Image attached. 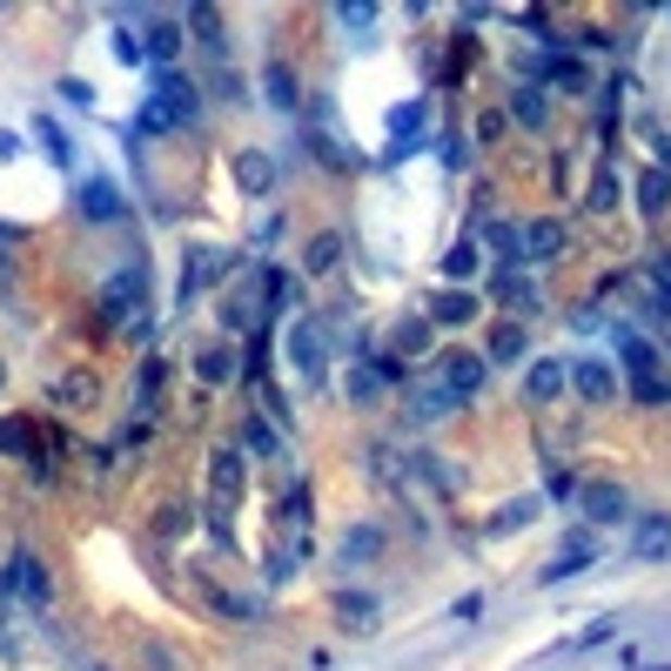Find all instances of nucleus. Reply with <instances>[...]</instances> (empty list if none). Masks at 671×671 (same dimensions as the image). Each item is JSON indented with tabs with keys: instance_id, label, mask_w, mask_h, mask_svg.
I'll return each instance as SVG.
<instances>
[{
	"instance_id": "4468645a",
	"label": "nucleus",
	"mask_w": 671,
	"mask_h": 671,
	"mask_svg": "<svg viewBox=\"0 0 671 671\" xmlns=\"http://www.w3.org/2000/svg\"><path fill=\"white\" fill-rule=\"evenodd\" d=\"M182 21H188V34H195V48H202L215 67H228V21H222L215 8H188Z\"/></svg>"
},
{
	"instance_id": "f3484780",
	"label": "nucleus",
	"mask_w": 671,
	"mask_h": 671,
	"mask_svg": "<svg viewBox=\"0 0 671 671\" xmlns=\"http://www.w3.org/2000/svg\"><path fill=\"white\" fill-rule=\"evenodd\" d=\"M524 357H531V330H524V323H497L484 363H490V370H510V363H524Z\"/></svg>"
},
{
	"instance_id": "1a4fd4ad",
	"label": "nucleus",
	"mask_w": 671,
	"mask_h": 671,
	"mask_svg": "<svg viewBox=\"0 0 671 671\" xmlns=\"http://www.w3.org/2000/svg\"><path fill=\"white\" fill-rule=\"evenodd\" d=\"M148 95H154V101H169V108L182 114V128L195 122V114H202V88H195L182 67H154V74H148Z\"/></svg>"
},
{
	"instance_id": "4be33fe9",
	"label": "nucleus",
	"mask_w": 671,
	"mask_h": 671,
	"mask_svg": "<svg viewBox=\"0 0 671 671\" xmlns=\"http://www.w3.org/2000/svg\"><path fill=\"white\" fill-rule=\"evenodd\" d=\"M631 558H645V564L671 558V518H638V531H631Z\"/></svg>"
},
{
	"instance_id": "ddd939ff",
	"label": "nucleus",
	"mask_w": 671,
	"mask_h": 671,
	"mask_svg": "<svg viewBox=\"0 0 671 671\" xmlns=\"http://www.w3.org/2000/svg\"><path fill=\"white\" fill-rule=\"evenodd\" d=\"M477 309H484V302H477V289H450V283L423 302V315H430L437 330H463V323H477Z\"/></svg>"
},
{
	"instance_id": "bb28decb",
	"label": "nucleus",
	"mask_w": 671,
	"mask_h": 671,
	"mask_svg": "<svg viewBox=\"0 0 671 671\" xmlns=\"http://www.w3.org/2000/svg\"><path fill=\"white\" fill-rule=\"evenodd\" d=\"M430 336H437V323H430V315H397V330H389L397 357H417V349H430Z\"/></svg>"
},
{
	"instance_id": "2eb2a0df",
	"label": "nucleus",
	"mask_w": 671,
	"mask_h": 671,
	"mask_svg": "<svg viewBox=\"0 0 671 671\" xmlns=\"http://www.w3.org/2000/svg\"><path fill=\"white\" fill-rule=\"evenodd\" d=\"M403 410H410V423H444V417H457V397L444 383H410L403 389Z\"/></svg>"
},
{
	"instance_id": "39448f33",
	"label": "nucleus",
	"mask_w": 671,
	"mask_h": 671,
	"mask_svg": "<svg viewBox=\"0 0 671 671\" xmlns=\"http://www.w3.org/2000/svg\"><path fill=\"white\" fill-rule=\"evenodd\" d=\"M0 591H14V598H27V605H48V598H54V577H48V564L34 558V550H14Z\"/></svg>"
},
{
	"instance_id": "9d476101",
	"label": "nucleus",
	"mask_w": 671,
	"mask_h": 671,
	"mask_svg": "<svg viewBox=\"0 0 671 671\" xmlns=\"http://www.w3.org/2000/svg\"><path fill=\"white\" fill-rule=\"evenodd\" d=\"M74 209H82V222H101V228L128 215V202H122V188H114L108 175H88L82 188H74Z\"/></svg>"
},
{
	"instance_id": "423d86ee",
	"label": "nucleus",
	"mask_w": 671,
	"mask_h": 671,
	"mask_svg": "<svg viewBox=\"0 0 671 671\" xmlns=\"http://www.w3.org/2000/svg\"><path fill=\"white\" fill-rule=\"evenodd\" d=\"M275 182H283V169H275L269 148H243V154H235V188H243V202H269Z\"/></svg>"
},
{
	"instance_id": "20e7f679",
	"label": "nucleus",
	"mask_w": 671,
	"mask_h": 671,
	"mask_svg": "<svg viewBox=\"0 0 671 671\" xmlns=\"http://www.w3.org/2000/svg\"><path fill=\"white\" fill-rule=\"evenodd\" d=\"M611 349H618V376H658V343L638 336V323H611Z\"/></svg>"
},
{
	"instance_id": "a211bd4d",
	"label": "nucleus",
	"mask_w": 671,
	"mask_h": 671,
	"mask_svg": "<svg viewBox=\"0 0 671 671\" xmlns=\"http://www.w3.org/2000/svg\"><path fill=\"white\" fill-rule=\"evenodd\" d=\"M577 497H584V518H591V524H624V510H631L624 484H591V490H577Z\"/></svg>"
},
{
	"instance_id": "4c0bfd02",
	"label": "nucleus",
	"mask_w": 671,
	"mask_h": 671,
	"mask_svg": "<svg viewBox=\"0 0 671 671\" xmlns=\"http://www.w3.org/2000/svg\"><path fill=\"white\" fill-rule=\"evenodd\" d=\"M54 95H61L67 108H82V114L95 108V82H82V74H61V82H54Z\"/></svg>"
},
{
	"instance_id": "49530a36",
	"label": "nucleus",
	"mask_w": 671,
	"mask_h": 671,
	"mask_svg": "<svg viewBox=\"0 0 671 671\" xmlns=\"http://www.w3.org/2000/svg\"><path fill=\"white\" fill-rule=\"evenodd\" d=\"M21 154H27V148H21V135H14V128H0V162H21Z\"/></svg>"
},
{
	"instance_id": "7ed1b4c3",
	"label": "nucleus",
	"mask_w": 671,
	"mask_h": 671,
	"mask_svg": "<svg viewBox=\"0 0 671 671\" xmlns=\"http://www.w3.org/2000/svg\"><path fill=\"white\" fill-rule=\"evenodd\" d=\"M484 376H490V363L477 357V349H444V357H437V383L450 389L457 403H470V397H477V389H484Z\"/></svg>"
},
{
	"instance_id": "f257e3e1",
	"label": "nucleus",
	"mask_w": 671,
	"mask_h": 671,
	"mask_svg": "<svg viewBox=\"0 0 671 671\" xmlns=\"http://www.w3.org/2000/svg\"><path fill=\"white\" fill-rule=\"evenodd\" d=\"M283 349H289V370H296L302 383H323L330 363H336V349H330V336H323V315H296V323L283 330Z\"/></svg>"
},
{
	"instance_id": "ea45409f",
	"label": "nucleus",
	"mask_w": 671,
	"mask_h": 671,
	"mask_svg": "<svg viewBox=\"0 0 671 671\" xmlns=\"http://www.w3.org/2000/svg\"><path fill=\"white\" fill-rule=\"evenodd\" d=\"M54 397H61V403H82V410H88V403H95V376H61V383H54Z\"/></svg>"
},
{
	"instance_id": "dca6fc26",
	"label": "nucleus",
	"mask_w": 671,
	"mask_h": 671,
	"mask_svg": "<svg viewBox=\"0 0 671 671\" xmlns=\"http://www.w3.org/2000/svg\"><path fill=\"white\" fill-rule=\"evenodd\" d=\"M209 470H215V497L235 504V490L249 484V450H243V444H222V450L209 457Z\"/></svg>"
},
{
	"instance_id": "412c9836",
	"label": "nucleus",
	"mask_w": 671,
	"mask_h": 671,
	"mask_svg": "<svg viewBox=\"0 0 671 671\" xmlns=\"http://www.w3.org/2000/svg\"><path fill=\"white\" fill-rule=\"evenodd\" d=\"M343 228H323V235H309V249H302V275H336L343 269Z\"/></svg>"
},
{
	"instance_id": "b1692460",
	"label": "nucleus",
	"mask_w": 671,
	"mask_h": 671,
	"mask_svg": "<svg viewBox=\"0 0 671 671\" xmlns=\"http://www.w3.org/2000/svg\"><path fill=\"white\" fill-rule=\"evenodd\" d=\"M497 296L518 309V315H537V309H544V296H537V283H531L524 269H497Z\"/></svg>"
},
{
	"instance_id": "de8ad7c7",
	"label": "nucleus",
	"mask_w": 671,
	"mask_h": 671,
	"mask_svg": "<svg viewBox=\"0 0 671 671\" xmlns=\"http://www.w3.org/2000/svg\"><path fill=\"white\" fill-rule=\"evenodd\" d=\"M658 169L671 175V135H658Z\"/></svg>"
},
{
	"instance_id": "72a5a7b5",
	"label": "nucleus",
	"mask_w": 671,
	"mask_h": 671,
	"mask_svg": "<svg viewBox=\"0 0 671 671\" xmlns=\"http://www.w3.org/2000/svg\"><path fill=\"white\" fill-rule=\"evenodd\" d=\"M336 618L357 624V631H370V624H376V598H363V591H343V598H336Z\"/></svg>"
},
{
	"instance_id": "a18cd8bd",
	"label": "nucleus",
	"mask_w": 671,
	"mask_h": 671,
	"mask_svg": "<svg viewBox=\"0 0 671 671\" xmlns=\"http://www.w3.org/2000/svg\"><path fill=\"white\" fill-rule=\"evenodd\" d=\"M611 631H618V624H611V618H598V624H591V631H577V645H605Z\"/></svg>"
},
{
	"instance_id": "a878e982",
	"label": "nucleus",
	"mask_w": 671,
	"mask_h": 671,
	"mask_svg": "<svg viewBox=\"0 0 671 671\" xmlns=\"http://www.w3.org/2000/svg\"><path fill=\"white\" fill-rule=\"evenodd\" d=\"M235 370H243V363H235V349H228V343H209V349H202V357H195V376H202L209 389H222V383H235Z\"/></svg>"
},
{
	"instance_id": "7c9ffc66",
	"label": "nucleus",
	"mask_w": 671,
	"mask_h": 671,
	"mask_svg": "<svg viewBox=\"0 0 671 671\" xmlns=\"http://www.w3.org/2000/svg\"><path fill=\"white\" fill-rule=\"evenodd\" d=\"M383 389H389V383H383L370 363H349V376H343V397H349V403H376Z\"/></svg>"
},
{
	"instance_id": "c9c22d12",
	"label": "nucleus",
	"mask_w": 671,
	"mask_h": 671,
	"mask_svg": "<svg viewBox=\"0 0 671 671\" xmlns=\"http://www.w3.org/2000/svg\"><path fill=\"white\" fill-rule=\"evenodd\" d=\"M235 444H243L249 457H275V450H283V444H275V437H269V430H262L256 417H243V430H235Z\"/></svg>"
},
{
	"instance_id": "aec40b11",
	"label": "nucleus",
	"mask_w": 671,
	"mask_h": 671,
	"mask_svg": "<svg viewBox=\"0 0 671 671\" xmlns=\"http://www.w3.org/2000/svg\"><path fill=\"white\" fill-rule=\"evenodd\" d=\"M550 88H537V82H524V88H510V101H504V114H510V122H518V128H544L550 122V101H544Z\"/></svg>"
},
{
	"instance_id": "f03ea898",
	"label": "nucleus",
	"mask_w": 671,
	"mask_h": 671,
	"mask_svg": "<svg viewBox=\"0 0 671 671\" xmlns=\"http://www.w3.org/2000/svg\"><path fill=\"white\" fill-rule=\"evenodd\" d=\"M135 27H141V41H148V61H154V67H175V54L188 48V21H182V14L135 8Z\"/></svg>"
},
{
	"instance_id": "58836bf2",
	"label": "nucleus",
	"mask_w": 671,
	"mask_h": 671,
	"mask_svg": "<svg viewBox=\"0 0 671 671\" xmlns=\"http://www.w3.org/2000/svg\"><path fill=\"white\" fill-rule=\"evenodd\" d=\"M537 518V497H510L504 510H497V531H524Z\"/></svg>"
},
{
	"instance_id": "0eeeda50",
	"label": "nucleus",
	"mask_w": 671,
	"mask_h": 671,
	"mask_svg": "<svg viewBox=\"0 0 671 671\" xmlns=\"http://www.w3.org/2000/svg\"><path fill=\"white\" fill-rule=\"evenodd\" d=\"M262 101H269L275 114H289V122H296V114L309 108V95H302V74H296L283 54H275V61L262 67Z\"/></svg>"
},
{
	"instance_id": "e433bc0d",
	"label": "nucleus",
	"mask_w": 671,
	"mask_h": 671,
	"mask_svg": "<svg viewBox=\"0 0 671 671\" xmlns=\"http://www.w3.org/2000/svg\"><path fill=\"white\" fill-rule=\"evenodd\" d=\"M209 82H215V101H228V108H243V101H249V82H243L235 67H215Z\"/></svg>"
},
{
	"instance_id": "8fccbe9b",
	"label": "nucleus",
	"mask_w": 671,
	"mask_h": 671,
	"mask_svg": "<svg viewBox=\"0 0 671 671\" xmlns=\"http://www.w3.org/2000/svg\"><path fill=\"white\" fill-rule=\"evenodd\" d=\"M658 671H671V664H658Z\"/></svg>"
},
{
	"instance_id": "f8f14e48",
	"label": "nucleus",
	"mask_w": 671,
	"mask_h": 671,
	"mask_svg": "<svg viewBox=\"0 0 671 671\" xmlns=\"http://www.w3.org/2000/svg\"><path fill=\"white\" fill-rule=\"evenodd\" d=\"M571 389V363L564 357H531V370H524V403H558Z\"/></svg>"
},
{
	"instance_id": "393cba45",
	"label": "nucleus",
	"mask_w": 671,
	"mask_h": 671,
	"mask_svg": "<svg viewBox=\"0 0 671 671\" xmlns=\"http://www.w3.org/2000/svg\"><path fill=\"white\" fill-rule=\"evenodd\" d=\"M477 262H484V256H477V243H470V235H457V243L437 256V269H444V283H450V289H463L470 275H477Z\"/></svg>"
},
{
	"instance_id": "473e14b6",
	"label": "nucleus",
	"mask_w": 671,
	"mask_h": 671,
	"mask_svg": "<svg viewBox=\"0 0 671 671\" xmlns=\"http://www.w3.org/2000/svg\"><path fill=\"white\" fill-rule=\"evenodd\" d=\"M618 195H624V182H618V169H598V182H591V215H611L618 209Z\"/></svg>"
},
{
	"instance_id": "6e6552de",
	"label": "nucleus",
	"mask_w": 671,
	"mask_h": 671,
	"mask_svg": "<svg viewBox=\"0 0 671 671\" xmlns=\"http://www.w3.org/2000/svg\"><path fill=\"white\" fill-rule=\"evenodd\" d=\"M618 383H624V376H618V363H605V357H571V389H577L584 403H598V410H605V403L618 397Z\"/></svg>"
},
{
	"instance_id": "2f4dec72",
	"label": "nucleus",
	"mask_w": 671,
	"mask_h": 671,
	"mask_svg": "<svg viewBox=\"0 0 671 671\" xmlns=\"http://www.w3.org/2000/svg\"><path fill=\"white\" fill-rule=\"evenodd\" d=\"M108 48H114V61H122V67H154V61H148V41H141V27H114Z\"/></svg>"
},
{
	"instance_id": "37998d69",
	"label": "nucleus",
	"mask_w": 671,
	"mask_h": 671,
	"mask_svg": "<svg viewBox=\"0 0 671 671\" xmlns=\"http://www.w3.org/2000/svg\"><path fill=\"white\" fill-rule=\"evenodd\" d=\"M544 490L558 497V504H571V497H577V477H571V470L558 463V470H550V477H544Z\"/></svg>"
},
{
	"instance_id": "c03bdc74",
	"label": "nucleus",
	"mask_w": 671,
	"mask_h": 671,
	"mask_svg": "<svg viewBox=\"0 0 671 671\" xmlns=\"http://www.w3.org/2000/svg\"><path fill=\"white\" fill-rule=\"evenodd\" d=\"M41 135H48V154H54V162H61V169H74V148H67V135H61L54 122H41Z\"/></svg>"
},
{
	"instance_id": "6ab92c4d",
	"label": "nucleus",
	"mask_w": 671,
	"mask_h": 671,
	"mask_svg": "<svg viewBox=\"0 0 671 671\" xmlns=\"http://www.w3.org/2000/svg\"><path fill=\"white\" fill-rule=\"evenodd\" d=\"M591 558H598V544H591V531H571V544H564L550 564H544V584H564V577H577Z\"/></svg>"
},
{
	"instance_id": "3c124183",
	"label": "nucleus",
	"mask_w": 671,
	"mask_h": 671,
	"mask_svg": "<svg viewBox=\"0 0 671 671\" xmlns=\"http://www.w3.org/2000/svg\"><path fill=\"white\" fill-rule=\"evenodd\" d=\"M95 671H108V664H95Z\"/></svg>"
},
{
	"instance_id": "f704fd0d",
	"label": "nucleus",
	"mask_w": 671,
	"mask_h": 671,
	"mask_svg": "<svg viewBox=\"0 0 671 671\" xmlns=\"http://www.w3.org/2000/svg\"><path fill=\"white\" fill-rule=\"evenodd\" d=\"M376 21H383L376 8H336V27H343V34H357V48H370V34H376Z\"/></svg>"
},
{
	"instance_id": "cd10ccee",
	"label": "nucleus",
	"mask_w": 671,
	"mask_h": 671,
	"mask_svg": "<svg viewBox=\"0 0 671 671\" xmlns=\"http://www.w3.org/2000/svg\"><path fill=\"white\" fill-rule=\"evenodd\" d=\"M376 550H383V531H376V524H357V531L343 537V550H336V564H343V571H349V564H370Z\"/></svg>"
},
{
	"instance_id": "09e8293b",
	"label": "nucleus",
	"mask_w": 671,
	"mask_h": 671,
	"mask_svg": "<svg viewBox=\"0 0 671 671\" xmlns=\"http://www.w3.org/2000/svg\"><path fill=\"white\" fill-rule=\"evenodd\" d=\"M0 389H8V363H0Z\"/></svg>"
},
{
	"instance_id": "9b49d317",
	"label": "nucleus",
	"mask_w": 671,
	"mask_h": 671,
	"mask_svg": "<svg viewBox=\"0 0 671 671\" xmlns=\"http://www.w3.org/2000/svg\"><path fill=\"white\" fill-rule=\"evenodd\" d=\"M564 249H571V228H564L558 215H537V222H524V262H531V269H544V262H564Z\"/></svg>"
},
{
	"instance_id": "c756f323",
	"label": "nucleus",
	"mask_w": 671,
	"mask_h": 671,
	"mask_svg": "<svg viewBox=\"0 0 671 671\" xmlns=\"http://www.w3.org/2000/svg\"><path fill=\"white\" fill-rule=\"evenodd\" d=\"M638 209H645L651 222L671 209V175H664V169H645V175H638Z\"/></svg>"
},
{
	"instance_id": "a19ab883",
	"label": "nucleus",
	"mask_w": 671,
	"mask_h": 671,
	"mask_svg": "<svg viewBox=\"0 0 671 671\" xmlns=\"http://www.w3.org/2000/svg\"><path fill=\"white\" fill-rule=\"evenodd\" d=\"M417 463H423V477H430V484H437V490H457V484H463L450 457H417Z\"/></svg>"
},
{
	"instance_id": "79ce46f5",
	"label": "nucleus",
	"mask_w": 671,
	"mask_h": 671,
	"mask_svg": "<svg viewBox=\"0 0 671 671\" xmlns=\"http://www.w3.org/2000/svg\"><path fill=\"white\" fill-rule=\"evenodd\" d=\"M631 397H638L645 410H658V403H671V389H664L658 376H638V383H631Z\"/></svg>"
},
{
	"instance_id": "c85d7f7f",
	"label": "nucleus",
	"mask_w": 671,
	"mask_h": 671,
	"mask_svg": "<svg viewBox=\"0 0 671 671\" xmlns=\"http://www.w3.org/2000/svg\"><path fill=\"white\" fill-rule=\"evenodd\" d=\"M302 141L315 148V162H323V169H363V154H357V148H343V141H336V135H323V128H309Z\"/></svg>"
},
{
	"instance_id": "5701e85b",
	"label": "nucleus",
	"mask_w": 671,
	"mask_h": 671,
	"mask_svg": "<svg viewBox=\"0 0 671 671\" xmlns=\"http://www.w3.org/2000/svg\"><path fill=\"white\" fill-rule=\"evenodd\" d=\"M484 243L497 249L504 269H531V262H524V222H504V215H497V222L484 228Z\"/></svg>"
}]
</instances>
